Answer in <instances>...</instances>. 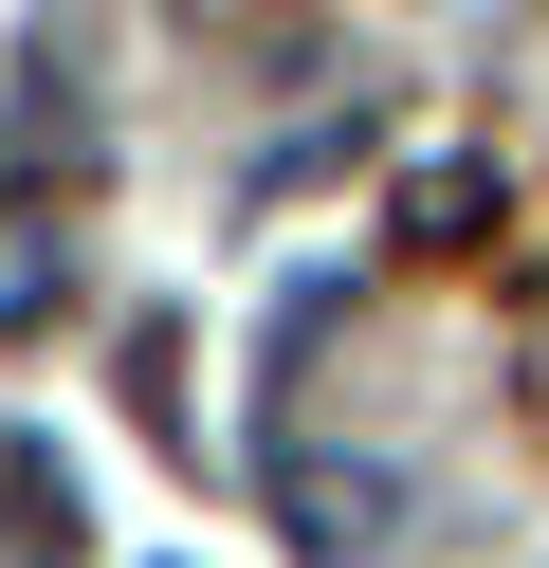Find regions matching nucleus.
<instances>
[{
  "label": "nucleus",
  "instance_id": "1",
  "mask_svg": "<svg viewBox=\"0 0 549 568\" xmlns=\"http://www.w3.org/2000/svg\"><path fill=\"white\" fill-rule=\"evenodd\" d=\"M275 514L312 531V550H385L403 495H385V477H348V458H275Z\"/></svg>",
  "mask_w": 549,
  "mask_h": 568
},
{
  "label": "nucleus",
  "instance_id": "2",
  "mask_svg": "<svg viewBox=\"0 0 549 568\" xmlns=\"http://www.w3.org/2000/svg\"><path fill=\"white\" fill-rule=\"evenodd\" d=\"M495 221V165H421V184H403V239H476Z\"/></svg>",
  "mask_w": 549,
  "mask_h": 568
}]
</instances>
